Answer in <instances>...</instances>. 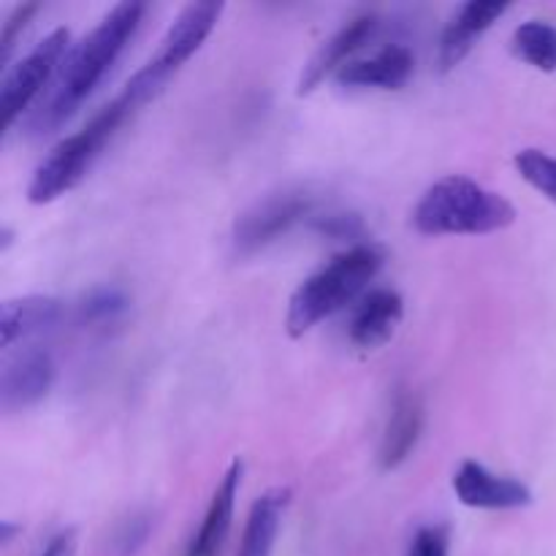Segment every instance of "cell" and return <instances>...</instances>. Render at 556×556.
Returning <instances> with one entry per match:
<instances>
[{
	"instance_id": "1",
	"label": "cell",
	"mask_w": 556,
	"mask_h": 556,
	"mask_svg": "<svg viewBox=\"0 0 556 556\" xmlns=\"http://www.w3.org/2000/svg\"><path fill=\"white\" fill-rule=\"evenodd\" d=\"M144 11L147 5L136 3V0L117 3L103 14V20L79 43L68 49L58 74H54L52 87L27 119L30 136L52 134L65 119L74 117L76 109L101 85L103 76L123 54L125 43L139 30Z\"/></svg>"
},
{
	"instance_id": "2",
	"label": "cell",
	"mask_w": 556,
	"mask_h": 556,
	"mask_svg": "<svg viewBox=\"0 0 556 556\" xmlns=\"http://www.w3.org/2000/svg\"><path fill=\"white\" fill-rule=\"evenodd\" d=\"M516 206L505 195L470 177L438 179L413 210V226L424 237H478L514 226Z\"/></svg>"
},
{
	"instance_id": "3",
	"label": "cell",
	"mask_w": 556,
	"mask_h": 556,
	"mask_svg": "<svg viewBox=\"0 0 556 556\" xmlns=\"http://www.w3.org/2000/svg\"><path fill=\"white\" fill-rule=\"evenodd\" d=\"M383 266V250L372 242L353 244L345 253L334 255L329 264L293 291L288 304L286 326L291 337H304L320 320L345 309L364 288L372 282Z\"/></svg>"
},
{
	"instance_id": "4",
	"label": "cell",
	"mask_w": 556,
	"mask_h": 556,
	"mask_svg": "<svg viewBox=\"0 0 556 556\" xmlns=\"http://www.w3.org/2000/svg\"><path fill=\"white\" fill-rule=\"evenodd\" d=\"M130 109L125 106L123 98H114L109 106H103L79 134L58 141L47 157L38 163L33 172L30 185H27V201L36 206L52 204L60 195L74 190L85 179L96 157L101 155L103 147L109 144L119 125L130 117Z\"/></svg>"
},
{
	"instance_id": "5",
	"label": "cell",
	"mask_w": 556,
	"mask_h": 556,
	"mask_svg": "<svg viewBox=\"0 0 556 556\" xmlns=\"http://www.w3.org/2000/svg\"><path fill=\"white\" fill-rule=\"evenodd\" d=\"M220 14L223 3H210V0L206 3H190L179 11V16L172 22L166 36H163L157 52L130 76L125 90L119 92V98H123L130 112L152 101L166 87V81L204 47Z\"/></svg>"
},
{
	"instance_id": "6",
	"label": "cell",
	"mask_w": 556,
	"mask_h": 556,
	"mask_svg": "<svg viewBox=\"0 0 556 556\" xmlns=\"http://www.w3.org/2000/svg\"><path fill=\"white\" fill-rule=\"evenodd\" d=\"M313 195L302 188H286L266 199L255 201L250 210L237 217L231 228V250L237 258H250L258 250L269 248L271 242L291 231L296 223L313 212Z\"/></svg>"
},
{
	"instance_id": "7",
	"label": "cell",
	"mask_w": 556,
	"mask_h": 556,
	"mask_svg": "<svg viewBox=\"0 0 556 556\" xmlns=\"http://www.w3.org/2000/svg\"><path fill=\"white\" fill-rule=\"evenodd\" d=\"M68 49L71 33L65 27H58L5 74L3 87H0V117H3L5 130L30 109V103L41 96L43 87L54 79Z\"/></svg>"
},
{
	"instance_id": "8",
	"label": "cell",
	"mask_w": 556,
	"mask_h": 556,
	"mask_svg": "<svg viewBox=\"0 0 556 556\" xmlns=\"http://www.w3.org/2000/svg\"><path fill=\"white\" fill-rule=\"evenodd\" d=\"M54 383V362L43 348H27L5 358L0 369V407L5 413L38 405Z\"/></svg>"
},
{
	"instance_id": "9",
	"label": "cell",
	"mask_w": 556,
	"mask_h": 556,
	"mask_svg": "<svg viewBox=\"0 0 556 556\" xmlns=\"http://www.w3.org/2000/svg\"><path fill=\"white\" fill-rule=\"evenodd\" d=\"M454 492L462 505L476 510H519L532 505V492L527 483L497 476L472 459L462 462L456 470Z\"/></svg>"
},
{
	"instance_id": "10",
	"label": "cell",
	"mask_w": 556,
	"mask_h": 556,
	"mask_svg": "<svg viewBox=\"0 0 556 556\" xmlns=\"http://www.w3.org/2000/svg\"><path fill=\"white\" fill-rule=\"evenodd\" d=\"M378 30V14H362L353 16L348 25H342L329 41L320 43L318 52L309 58V63L304 65L302 76H299L296 96H309L313 90H318L326 81V76L340 74L348 63H351L353 54L369 41Z\"/></svg>"
},
{
	"instance_id": "11",
	"label": "cell",
	"mask_w": 556,
	"mask_h": 556,
	"mask_svg": "<svg viewBox=\"0 0 556 556\" xmlns=\"http://www.w3.org/2000/svg\"><path fill=\"white\" fill-rule=\"evenodd\" d=\"M244 465L242 459H233L228 465L226 476L217 483L215 494L210 500V508H206L204 521L195 530V535L190 538L188 552L185 556H220L223 546L228 541V532H231L233 521V508H237V494L242 486Z\"/></svg>"
},
{
	"instance_id": "12",
	"label": "cell",
	"mask_w": 556,
	"mask_h": 556,
	"mask_svg": "<svg viewBox=\"0 0 556 556\" xmlns=\"http://www.w3.org/2000/svg\"><path fill=\"white\" fill-rule=\"evenodd\" d=\"M424 429V402L413 389H400L391 405L389 424L378 448V465L383 472L396 470L410 459Z\"/></svg>"
},
{
	"instance_id": "13",
	"label": "cell",
	"mask_w": 556,
	"mask_h": 556,
	"mask_svg": "<svg viewBox=\"0 0 556 556\" xmlns=\"http://www.w3.org/2000/svg\"><path fill=\"white\" fill-rule=\"evenodd\" d=\"M505 11H508L505 3H478V0H472V3L462 5L454 14V20L448 22V27L443 30V38H440V71L456 68V65L470 54V49L476 47L478 38H481Z\"/></svg>"
},
{
	"instance_id": "14",
	"label": "cell",
	"mask_w": 556,
	"mask_h": 556,
	"mask_svg": "<svg viewBox=\"0 0 556 556\" xmlns=\"http://www.w3.org/2000/svg\"><path fill=\"white\" fill-rule=\"evenodd\" d=\"M416 68V58L402 43L380 49L369 60H351L345 68L337 74L340 87H378V90H400L407 85Z\"/></svg>"
},
{
	"instance_id": "15",
	"label": "cell",
	"mask_w": 556,
	"mask_h": 556,
	"mask_svg": "<svg viewBox=\"0 0 556 556\" xmlns=\"http://www.w3.org/2000/svg\"><path fill=\"white\" fill-rule=\"evenodd\" d=\"M402 313L405 307H402V296L396 291L378 288V291L367 293L353 313L351 342L362 351H375V348L386 345L394 337Z\"/></svg>"
},
{
	"instance_id": "16",
	"label": "cell",
	"mask_w": 556,
	"mask_h": 556,
	"mask_svg": "<svg viewBox=\"0 0 556 556\" xmlns=\"http://www.w3.org/2000/svg\"><path fill=\"white\" fill-rule=\"evenodd\" d=\"M63 318V302L54 296L5 299L0 304V342L11 348L14 342L54 329Z\"/></svg>"
},
{
	"instance_id": "17",
	"label": "cell",
	"mask_w": 556,
	"mask_h": 556,
	"mask_svg": "<svg viewBox=\"0 0 556 556\" xmlns=\"http://www.w3.org/2000/svg\"><path fill=\"white\" fill-rule=\"evenodd\" d=\"M288 505H291V489L288 486H275L261 494L250 508L248 521H244L237 556H271Z\"/></svg>"
},
{
	"instance_id": "18",
	"label": "cell",
	"mask_w": 556,
	"mask_h": 556,
	"mask_svg": "<svg viewBox=\"0 0 556 556\" xmlns=\"http://www.w3.org/2000/svg\"><path fill=\"white\" fill-rule=\"evenodd\" d=\"M514 52L532 68L556 71V27L548 22L530 20L514 30Z\"/></svg>"
},
{
	"instance_id": "19",
	"label": "cell",
	"mask_w": 556,
	"mask_h": 556,
	"mask_svg": "<svg viewBox=\"0 0 556 556\" xmlns=\"http://www.w3.org/2000/svg\"><path fill=\"white\" fill-rule=\"evenodd\" d=\"M130 307V299L123 288L114 286H101L92 288L90 293L81 296V302L76 304V318L81 326H90V329H103V326H114L125 318Z\"/></svg>"
},
{
	"instance_id": "20",
	"label": "cell",
	"mask_w": 556,
	"mask_h": 556,
	"mask_svg": "<svg viewBox=\"0 0 556 556\" xmlns=\"http://www.w3.org/2000/svg\"><path fill=\"white\" fill-rule=\"evenodd\" d=\"M514 166L525 182H530L538 193L556 204V155L543 150H521L516 152Z\"/></svg>"
},
{
	"instance_id": "21",
	"label": "cell",
	"mask_w": 556,
	"mask_h": 556,
	"mask_svg": "<svg viewBox=\"0 0 556 556\" xmlns=\"http://www.w3.org/2000/svg\"><path fill=\"white\" fill-rule=\"evenodd\" d=\"M152 532L150 514H134L117 527L112 538V556H136Z\"/></svg>"
},
{
	"instance_id": "22",
	"label": "cell",
	"mask_w": 556,
	"mask_h": 556,
	"mask_svg": "<svg viewBox=\"0 0 556 556\" xmlns=\"http://www.w3.org/2000/svg\"><path fill=\"white\" fill-rule=\"evenodd\" d=\"M36 11H38L36 3H22L5 16L3 33H0V63L3 65L11 60V52H14L16 41H20L22 33L27 30V25H30V20L36 16Z\"/></svg>"
},
{
	"instance_id": "23",
	"label": "cell",
	"mask_w": 556,
	"mask_h": 556,
	"mask_svg": "<svg viewBox=\"0 0 556 556\" xmlns=\"http://www.w3.org/2000/svg\"><path fill=\"white\" fill-rule=\"evenodd\" d=\"M405 556H451V532L443 525H429L413 535Z\"/></svg>"
},
{
	"instance_id": "24",
	"label": "cell",
	"mask_w": 556,
	"mask_h": 556,
	"mask_svg": "<svg viewBox=\"0 0 556 556\" xmlns=\"http://www.w3.org/2000/svg\"><path fill=\"white\" fill-rule=\"evenodd\" d=\"M318 231H324L326 237H334V239H353L362 233V220L356 215H329V217H320L315 223Z\"/></svg>"
},
{
	"instance_id": "25",
	"label": "cell",
	"mask_w": 556,
	"mask_h": 556,
	"mask_svg": "<svg viewBox=\"0 0 556 556\" xmlns=\"http://www.w3.org/2000/svg\"><path fill=\"white\" fill-rule=\"evenodd\" d=\"M76 554V532L74 530H63L60 535H54L52 541L47 543L38 556H74Z\"/></svg>"
},
{
	"instance_id": "26",
	"label": "cell",
	"mask_w": 556,
	"mask_h": 556,
	"mask_svg": "<svg viewBox=\"0 0 556 556\" xmlns=\"http://www.w3.org/2000/svg\"><path fill=\"white\" fill-rule=\"evenodd\" d=\"M20 530H22V527L11 525V521H0V543H3V546H9V543L14 541V535Z\"/></svg>"
},
{
	"instance_id": "27",
	"label": "cell",
	"mask_w": 556,
	"mask_h": 556,
	"mask_svg": "<svg viewBox=\"0 0 556 556\" xmlns=\"http://www.w3.org/2000/svg\"><path fill=\"white\" fill-rule=\"evenodd\" d=\"M11 242H14V233H11L9 226H3V231H0V250L5 253L11 248Z\"/></svg>"
}]
</instances>
